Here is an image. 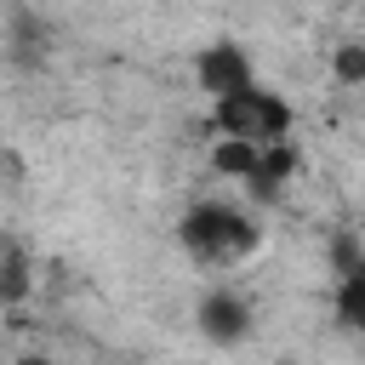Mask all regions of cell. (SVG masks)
<instances>
[{
  "label": "cell",
  "instance_id": "cell-1",
  "mask_svg": "<svg viewBox=\"0 0 365 365\" xmlns=\"http://www.w3.org/2000/svg\"><path fill=\"white\" fill-rule=\"evenodd\" d=\"M182 245H188V257H200V262H211V268H228V262H240V257H251L257 251V222L240 211V205H222V200H200L188 217H182Z\"/></svg>",
  "mask_w": 365,
  "mask_h": 365
},
{
  "label": "cell",
  "instance_id": "cell-2",
  "mask_svg": "<svg viewBox=\"0 0 365 365\" xmlns=\"http://www.w3.org/2000/svg\"><path fill=\"white\" fill-rule=\"evenodd\" d=\"M217 103V114H211V125H217V137H245V143H279L285 131H291V103L285 97H274V91H257V86H240V91H228V97H211Z\"/></svg>",
  "mask_w": 365,
  "mask_h": 365
},
{
  "label": "cell",
  "instance_id": "cell-3",
  "mask_svg": "<svg viewBox=\"0 0 365 365\" xmlns=\"http://www.w3.org/2000/svg\"><path fill=\"white\" fill-rule=\"evenodd\" d=\"M194 325H200V336H205V342L234 348V342H245V336H251V302H245L240 291L217 285V291H205V297H200Z\"/></svg>",
  "mask_w": 365,
  "mask_h": 365
},
{
  "label": "cell",
  "instance_id": "cell-4",
  "mask_svg": "<svg viewBox=\"0 0 365 365\" xmlns=\"http://www.w3.org/2000/svg\"><path fill=\"white\" fill-rule=\"evenodd\" d=\"M194 80H200V91H211V97H228V91L251 86V57H245V46H234V40L200 46V57H194Z\"/></svg>",
  "mask_w": 365,
  "mask_h": 365
},
{
  "label": "cell",
  "instance_id": "cell-5",
  "mask_svg": "<svg viewBox=\"0 0 365 365\" xmlns=\"http://www.w3.org/2000/svg\"><path fill=\"white\" fill-rule=\"evenodd\" d=\"M46 51H51V29L34 17V11H11V29H6V57L17 63V68H40L46 63Z\"/></svg>",
  "mask_w": 365,
  "mask_h": 365
},
{
  "label": "cell",
  "instance_id": "cell-6",
  "mask_svg": "<svg viewBox=\"0 0 365 365\" xmlns=\"http://www.w3.org/2000/svg\"><path fill=\"white\" fill-rule=\"evenodd\" d=\"M291 171H297V148L279 137V143H262V154H257V171L245 177V188L257 194V200H274L285 182H291Z\"/></svg>",
  "mask_w": 365,
  "mask_h": 365
},
{
  "label": "cell",
  "instance_id": "cell-7",
  "mask_svg": "<svg viewBox=\"0 0 365 365\" xmlns=\"http://www.w3.org/2000/svg\"><path fill=\"white\" fill-rule=\"evenodd\" d=\"M257 154H262V148H257V143H245V137H217V143H211V171H217V177H240V182H245V177L257 171Z\"/></svg>",
  "mask_w": 365,
  "mask_h": 365
},
{
  "label": "cell",
  "instance_id": "cell-8",
  "mask_svg": "<svg viewBox=\"0 0 365 365\" xmlns=\"http://www.w3.org/2000/svg\"><path fill=\"white\" fill-rule=\"evenodd\" d=\"M336 314H342V325H348V331H359V325H365V268L342 274V285H336Z\"/></svg>",
  "mask_w": 365,
  "mask_h": 365
},
{
  "label": "cell",
  "instance_id": "cell-9",
  "mask_svg": "<svg viewBox=\"0 0 365 365\" xmlns=\"http://www.w3.org/2000/svg\"><path fill=\"white\" fill-rule=\"evenodd\" d=\"M29 297V262L23 251H6L0 257V302H23Z\"/></svg>",
  "mask_w": 365,
  "mask_h": 365
},
{
  "label": "cell",
  "instance_id": "cell-10",
  "mask_svg": "<svg viewBox=\"0 0 365 365\" xmlns=\"http://www.w3.org/2000/svg\"><path fill=\"white\" fill-rule=\"evenodd\" d=\"M331 74H336L342 86H359V80H365V46H354V40L336 46V51H331Z\"/></svg>",
  "mask_w": 365,
  "mask_h": 365
},
{
  "label": "cell",
  "instance_id": "cell-11",
  "mask_svg": "<svg viewBox=\"0 0 365 365\" xmlns=\"http://www.w3.org/2000/svg\"><path fill=\"white\" fill-rule=\"evenodd\" d=\"M331 262H336V274H354V268H365V257H359V240H354V228H342V234L331 240Z\"/></svg>",
  "mask_w": 365,
  "mask_h": 365
},
{
  "label": "cell",
  "instance_id": "cell-12",
  "mask_svg": "<svg viewBox=\"0 0 365 365\" xmlns=\"http://www.w3.org/2000/svg\"><path fill=\"white\" fill-rule=\"evenodd\" d=\"M0 177H6V188H23V160L11 148H0Z\"/></svg>",
  "mask_w": 365,
  "mask_h": 365
},
{
  "label": "cell",
  "instance_id": "cell-13",
  "mask_svg": "<svg viewBox=\"0 0 365 365\" xmlns=\"http://www.w3.org/2000/svg\"><path fill=\"white\" fill-rule=\"evenodd\" d=\"M17 365H57V359H51V354H23Z\"/></svg>",
  "mask_w": 365,
  "mask_h": 365
}]
</instances>
